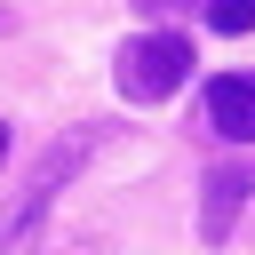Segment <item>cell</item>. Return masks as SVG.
<instances>
[{
	"mask_svg": "<svg viewBox=\"0 0 255 255\" xmlns=\"http://www.w3.org/2000/svg\"><path fill=\"white\" fill-rule=\"evenodd\" d=\"M207 128L231 143H255V72H215L207 80Z\"/></svg>",
	"mask_w": 255,
	"mask_h": 255,
	"instance_id": "cell-3",
	"label": "cell"
},
{
	"mask_svg": "<svg viewBox=\"0 0 255 255\" xmlns=\"http://www.w3.org/2000/svg\"><path fill=\"white\" fill-rule=\"evenodd\" d=\"M207 24H215V32H255V0H215Z\"/></svg>",
	"mask_w": 255,
	"mask_h": 255,
	"instance_id": "cell-5",
	"label": "cell"
},
{
	"mask_svg": "<svg viewBox=\"0 0 255 255\" xmlns=\"http://www.w3.org/2000/svg\"><path fill=\"white\" fill-rule=\"evenodd\" d=\"M88 159V143L72 135V143H48L40 151V167L24 175V191L0 207V255H32V239H40V215H48V199L72 183V167Z\"/></svg>",
	"mask_w": 255,
	"mask_h": 255,
	"instance_id": "cell-1",
	"label": "cell"
},
{
	"mask_svg": "<svg viewBox=\"0 0 255 255\" xmlns=\"http://www.w3.org/2000/svg\"><path fill=\"white\" fill-rule=\"evenodd\" d=\"M247 191H255V183H247V167H215V175H207V207H199V231H207V239H223Z\"/></svg>",
	"mask_w": 255,
	"mask_h": 255,
	"instance_id": "cell-4",
	"label": "cell"
},
{
	"mask_svg": "<svg viewBox=\"0 0 255 255\" xmlns=\"http://www.w3.org/2000/svg\"><path fill=\"white\" fill-rule=\"evenodd\" d=\"M120 96L128 104H167L183 80H191V40L183 32H143V40H128L120 48Z\"/></svg>",
	"mask_w": 255,
	"mask_h": 255,
	"instance_id": "cell-2",
	"label": "cell"
},
{
	"mask_svg": "<svg viewBox=\"0 0 255 255\" xmlns=\"http://www.w3.org/2000/svg\"><path fill=\"white\" fill-rule=\"evenodd\" d=\"M0 159H8V120H0Z\"/></svg>",
	"mask_w": 255,
	"mask_h": 255,
	"instance_id": "cell-6",
	"label": "cell"
}]
</instances>
